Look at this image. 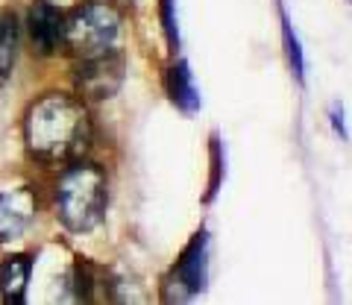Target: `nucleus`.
<instances>
[{"mask_svg": "<svg viewBox=\"0 0 352 305\" xmlns=\"http://www.w3.org/2000/svg\"><path fill=\"white\" fill-rule=\"evenodd\" d=\"M24 141L38 161L62 165L80 159L91 141V121L85 106L68 94L41 97L24 117Z\"/></svg>", "mask_w": 352, "mask_h": 305, "instance_id": "obj_1", "label": "nucleus"}, {"mask_svg": "<svg viewBox=\"0 0 352 305\" xmlns=\"http://www.w3.org/2000/svg\"><path fill=\"white\" fill-rule=\"evenodd\" d=\"M56 212L71 232H91L106 212V173L94 165H74L59 177Z\"/></svg>", "mask_w": 352, "mask_h": 305, "instance_id": "obj_2", "label": "nucleus"}, {"mask_svg": "<svg viewBox=\"0 0 352 305\" xmlns=\"http://www.w3.org/2000/svg\"><path fill=\"white\" fill-rule=\"evenodd\" d=\"M120 32V18L109 3L100 0H88V3L76 6L74 12L65 18V47H68L74 56L88 59L97 56V53L112 50V45L118 41Z\"/></svg>", "mask_w": 352, "mask_h": 305, "instance_id": "obj_3", "label": "nucleus"}, {"mask_svg": "<svg viewBox=\"0 0 352 305\" xmlns=\"http://www.w3.org/2000/svg\"><path fill=\"white\" fill-rule=\"evenodd\" d=\"M124 71H126L124 56L106 50V53H97V56L82 59V65L76 68V85L91 100H106V97H112L120 89Z\"/></svg>", "mask_w": 352, "mask_h": 305, "instance_id": "obj_4", "label": "nucleus"}, {"mask_svg": "<svg viewBox=\"0 0 352 305\" xmlns=\"http://www.w3.org/2000/svg\"><path fill=\"white\" fill-rule=\"evenodd\" d=\"M176 288H179V300H188L194 293H200L206 288L208 279V232H197L191 238V244L185 247L182 258L176 261L173 270Z\"/></svg>", "mask_w": 352, "mask_h": 305, "instance_id": "obj_5", "label": "nucleus"}, {"mask_svg": "<svg viewBox=\"0 0 352 305\" xmlns=\"http://www.w3.org/2000/svg\"><path fill=\"white\" fill-rule=\"evenodd\" d=\"M36 217V194L30 188L0 191V244L18 241Z\"/></svg>", "mask_w": 352, "mask_h": 305, "instance_id": "obj_6", "label": "nucleus"}, {"mask_svg": "<svg viewBox=\"0 0 352 305\" xmlns=\"http://www.w3.org/2000/svg\"><path fill=\"white\" fill-rule=\"evenodd\" d=\"M65 36V15L59 12L50 0H36L30 6V38L41 56L56 53Z\"/></svg>", "mask_w": 352, "mask_h": 305, "instance_id": "obj_7", "label": "nucleus"}, {"mask_svg": "<svg viewBox=\"0 0 352 305\" xmlns=\"http://www.w3.org/2000/svg\"><path fill=\"white\" fill-rule=\"evenodd\" d=\"M164 89H168L170 94V100L176 103V109H182L185 115H197L200 112V89H197V82H194V74L188 68V62L179 59V62H173L168 74H164Z\"/></svg>", "mask_w": 352, "mask_h": 305, "instance_id": "obj_8", "label": "nucleus"}, {"mask_svg": "<svg viewBox=\"0 0 352 305\" xmlns=\"http://www.w3.org/2000/svg\"><path fill=\"white\" fill-rule=\"evenodd\" d=\"M32 276V261L27 256H9L0 261V297L21 305L27 300V285Z\"/></svg>", "mask_w": 352, "mask_h": 305, "instance_id": "obj_9", "label": "nucleus"}, {"mask_svg": "<svg viewBox=\"0 0 352 305\" xmlns=\"http://www.w3.org/2000/svg\"><path fill=\"white\" fill-rule=\"evenodd\" d=\"M18 47H21L18 18L12 12H0V82L9 80V74H12L18 62Z\"/></svg>", "mask_w": 352, "mask_h": 305, "instance_id": "obj_10", "label": "nucleus"}, {"mask_svg": "<svg viewBox=\"0 0 352 305\" xmlns=\"http://www.w3.org/2000/svg\"><path fill=\"white\" fill-rule=\"evenodd\" d=\"M279 18H282V41H285V50H288L291 71H294L296 80L305 82V56H302V45H300V38H296L291 18H288V12H285L282 6H279Z\"/></svg>", "mask_w": 352, "mask_h": 305, "instance_id": "obj_11", "label": "nucleus"}, {"mask_svg": "<svg viewBox=\"0 0 352 305\" xmlns=\"http://www.w3.org/2000/svg\"><path fill=\"white\" fill-rule=\"evenodd\" d=\"M159 15H162V27L168 36V45L176 50L179 47V24H176V3L173 0H159Z\"/></svg>", "mask_w": 352, "mask_h": 305, "instance_id": "obj_12", "label": "nucleus"}, {"mask_svg": "<svg viewBox=\"0 0 352 305\" xmlns=\"http://www.w3.org/2000/svg\"><path fill=\"white\" fill-rule=\"evenodd\" d=\"M212 168H214V179H212V185H208V200H212L214 197V194H217V185H220V170H223V168H220V141H217V135L212 138Z\"/></svg>", "mask_w": 352, "mask_h": 305, "instance_id": "obj_13", "label": "nucleus"}, {"mask_svg": "<svg viewBox=\"0 0 352 305\" xmlns=\"http://www.w3.org/2000/svg\"><path fill=\"white\" fill-rule=\"evenodd\" d=\"M332 126H335V133H338L340 138H349L346 124H344V106H340V103L332 106Z\"/></svg>", "mask_w": 352, "mask_h": 305, "instance_id": "obj_14", "label": "nucleus"}]
</instances>
